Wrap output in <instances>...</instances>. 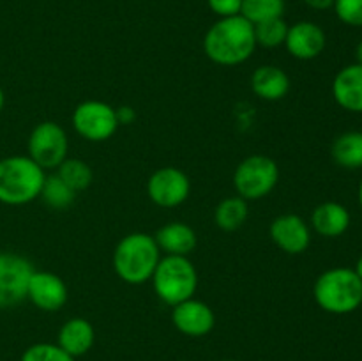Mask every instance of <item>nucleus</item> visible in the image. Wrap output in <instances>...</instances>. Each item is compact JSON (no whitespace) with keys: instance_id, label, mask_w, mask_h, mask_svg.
Masks as SVG:
<instances>
[{"instance_id":"1","label":"nucleus","mask_w":362,"mask_h":361,"mask_svg":"<svg viewBox=\"0 0 362 361\" xmlns=\"http://www.w3.org/2000/svg\"><path fill=\"white\" fill-rule=\"evenodd\" d=\"M257 48L253 23L243 14L219 18L204 38V52L219 66H237L250 59Z\"/></svg>"},{"instance_id":"2","label":"nucleus","mask_w":362,"mask_h":361,"mask_svg":"<svg viewBox=\"0 0 362 361\" xmlns=\"http://www.w3.org/2000/svg\"><path fill=\"white\" fill-rule=\"evenodd\" d=\"M161 250L151 234L133 232L119 241L113 250V269L129 285H141L152 278Z\"/></svg>"},{"instance_id":"3","label":"nucleus","mask_w":362,"mask_h":361,"mask_svg":"<svg viewBox=\"0 0 362 361\" xmlns=\"http://www.w3.org/2000/svg\"><path fill=\"white\" fill-rule=\"evenodd\" d=\"M46 170L28 156H7L0 159V202L25 205L39 198Z\"/></svg>"},{"instance_id":"4","label":"nucleus","mask_w":362,"mask_h":361,"mask_svg":"<svg viewBox=\"0 0 362 361\" xmlns=\"http://www.w3.org/2000/svg\"><path fill=\"white\" fill-rule=\"evenodd\" d=\"M313 297L327 314H352L362 304V280L354 269H327L315 282Z\"/></svg>"},{"instance_id":"5","label":"nucleus","mask_w":362,"mask_h":361,"mask_svg":"<svg viewBox=\"0 0 362 361\" xmlns=\"http://www.w3.org/2000/svg\"><path fill=\"white\" fill-rule=\"evenodd\" d=\"M151 280L159 299L170 306L191 299L198 289L197 268L187 257L177 255L159 258Z\"/></svg>"},{"instance_id":"6","label":"nucleus","mask_w":362,"mask_h":361,"mask_svg":"<svg viewBox=\"0 0 362 361\" xmlns=\"http://www.w3.org/2000/svg\"><path fill=\"white\" fill-rule=\"evenodd\" d=\"M279 180V166L269 156L253 154L239 163L233 173V186L244 200H260L267 197Z\"/></svg>"},{"instance_id":"7","label":"nucleus","mask_w":362,"mask_h":361,"mask_svg":"<svg viewBox=\"0 0 362 361\" xmlns=\"http://www.w3.org/2000/svg\"><path fill=\"white\" fill-rule=\"evenodd\" d=\"M28 158L34 159L42 170L57 168L69 151V140L60 124L53 120L39 122L28 134Z\"/></svg>"},{"instance_id":"8","label":"nucleus","mask_w":362,"mask_h":361,"mask_svg":"<svg viewBox=\"0 0 362 361\" xmlns=\"http://www.w3.org/2000/svg\"><path fill=\"white\" fill-rule=\"evenodd\" d=\"M34 265L14 251H0V310H7L27 299V289Z\"/></svg>"},{"instance_id":"9","label":"nucleus","mask_w":362,"mask_h":361,"mask_svg":"<svg viewBox=\"0 0 362 361\" xmlns=\"http://www.w3.org/2000/svg\"><path fill=\"white\" fill-rule=\"evenodd\" d=\"M73 127L88 142L110 140L119 127L115 108L95 99L80 103L73 112Z\"/></svg>"},{"instance_id":"10","label":"nucleus","mask_w":362,"mask_h":361,"mask_svg":"<svg viewBox=\"0 0 362 361\" xmlns=\"http://www.w3.org/2000/svg\"><path fill=\"white\" fill-rule=\"evenodd\" d=\"M189 193V177L175 166H163L156 170L147 180V195L158 207H177L187 200Z\"/></svg>"},{"instance_id":"11","label":"nucleus","mask_w":362,"mask_h":361,"mask_svg":"<svg viewBox=\"0 0 362 361\" xmlns=\"http://www.w3.org/2000/svg\"><path fill=\"white\" fill-rule=\"evenodd\" d=\"M271 239L279 250L288 255H300L310 248L311 230L299 214H281L272 219L269 227Z\"/></svg>"},{"instance_id":"12","label":"nucleus","mask_w":362,"mask_h":361,"mask_svg":"<svg viewBox=\"0 0 362 361\" xmlns=\"http://www.w3.org/2000/svg\"><path fill=\"white\" fill-rule=\"evenodd\" d=\"M172 308V322L177 331H180L182 335L200 338L214 329L216 315L212 308L204 301L191 297Z\"/></svg>"},{"instance_id":"13","label":"nucleus","mask_w":362,"mask_h":361,"mask_svg":"<svg viewBox=\"0 0 362 361\" xmlns=\"http://www.w3.org/2000/svg\"><path fill=\"white\" fill-rule=\"evenodd\" d=\"M67 285L52 271H34L27 289V299L42 311H59L67 303Z\"/></svg>"},{"instance_id":"14","label":"nucleus","mask_w":362,"mask_h":361,"mask_svg":"<svg viewBox=\"0 0 362 361\" xmlns=\"http://www.w3.org/2000/svg\"><path fill=\"white\" fill-rule=\"evenodd\" d=\"M325 32L313 21H299L288 27L285 46L286 52L299 60H313L325 50Z\"/></svg>"},{"instance_id":"15","label":"nucleus","mask_w":362,"mask_h":361,"mask_svg":"<svg viewBox=\"0 0 362 361\" xmlns=\"http://www.w3.org/2000/svg\"><path fill=\"white\" fill-rule=\"evenodd\" d=\"M332 96L346 112L362 113V64H350L336 74Z\"/></svg>"},{"instance_id":"16","label":"nucleus","mask_w":362,"mask_h":361,"mask_svg":"<svg viewBox=\"0 0 362 361\" xmlns=\"http://www.w3.org/2000/svg\"><path fill=\"white\" fill-rule=\"evenodd\" d=\"M94 326L83 317H73L67 322H64L59 331V338H57V345L62 350H66L74 360L85 356L94 347Z\"/></svg>"},{"instance_id":"17","label":"nucleus","mask_w":362,"mask_h":361,"mask_svg":"<svg viewBox=\"0 0 362 361\" xmlns=\"http://www.w3.org/2000/svg\"><path fill=\"white\" fill-rule=\"evenodd\" d=\"M311 225L318 236L334 239L349 230L350 212L345 205L338 202H324L311 212Z\"/></svg>"},{"instance_id":"18","label":"nucleus","mask_w":362,"mask_h":361,"mask_svg":"<svg viewBox=\"0 0 362 361\" xmlns=\"http://www.w3.org/2000/svg\"><path fill=\"white\" fill-rule=\"evenodd\" d=\"M159 250L166 255H177V257H187L197 248L198 237L191 225L182 222H172L161 227L154 236Z\"/></svg>"},{"instance_id":"19","label":"nucleus","mask_w":362,"mask_h":361,"mask_svg":"<svg viewBox=\"0 0 362 361\" xmlns=\"http://www.w3.org/2000/svg\"><path fill=\"white\" fill-rule=\"evenodd\" d=\"M251 88L265 101H279L290 91V78L281 67L265 64L257 67L251 74Z\"/></svg>"},{"instance_id":"20","label":"nucleus","mask_w":362,"mask_h":361,"mask_svg":"<svg viewBox=\"0 0 362 361\" xmlns=\"http://www.w3.org/2000/svg\"><path fill=\"white\" fill-rule=\"evenodd\" d=\"M332 158L339 166L356 170L362 166V131H349L339 134L332 144Z\"/></svg>"},{"instance_id":"21","label":"nucleus","mask_w":362,"mask_h":361,"mask_svg":"<svg viewBox=\"0 0 362 361\" xmlns=\"http://www.w3.org/2000/svg\"><path fill=\"white\" fill-rule=\"evenodd\" d=\"M247 216H250L247 200L235 195L219 202L214 211V222L225 232H233L246 223Z\"/></svg>"},{"instance_id":"22","label":"nucleus","mask_w":362,"mask_h":361,"mask_svg":"<svg viewBox=\"0 0 362 361\" xmlns=\"http://www.w3.org/2000/svg\"><path fill=\"white\" fill-rule=\"evenodd\" d=\"M39 197L42 198V202H45L49 209L66 211V209H69L71 205H73L74 198H76V191L71 190L57 173H53V176H46Z\"/></svg>"},{"instance_id":"23","label":"nucleus","mask_w":362,"mask_h":361,"mask_svg":"<svg viewBox=\"0 0 362 361\" xmlns=\"http://www.w3.org/2000/svg\"><path fill=\"white\" fill-rule=\"evenodd\" d=\"M57 176L76 193L85 191L92 184L94 172L88 166V163L81 161L76 158H66L59 166H57Z\"/></svg>"},{"instance_id":"24","label":"nucleus","mask_w":362,"mask_h":361,"mask_svg":"<svg viewBox=\"0 0 362 361\" xmlns=\"http://www.w3.org/2000/svg\"><path fill=\"white\" fill-rule=\"evenodd\" d=\"M283 13H285V0H243L240 7V14L253 25L283 18Z\"/></svg>"},{"instance_id":"25","label":"nucleus","mask_w":362,"mask_h":361,"mask_svg":"<svg viewBox=\"0 0 362 361\" xmlns=\"http://www.w3.org/2000/svg\"><path fill=\"white\" fill-rule=\"evenodd\" d=\"M255 28V41L257 46H264V48H278V46L285 45L286 32H288V25L283 18H274V20L262 21V23L253 25Z\"/></svg>"},{"instance_id":"26","label":"nucleus","mask_w":362,"mask_h":361,"mask_svg":"<svg viewBox=\"0 0 362 361\" xmlns=\"http://www.w3.org/2000/svg\"><path fill=\"white\" fill-rule=\"evenodd\" d=\"M20 361H74V357L60 349L57 343L41 342L25 349Z\"/></svg>"},{"instance_id":"27","label":"nucleus","mask_w":362,"mask_h":361,"mask_svg":"<svg viewBox=\"0 0 362 361\" xmlns=\"http://www.w3.org/2000/svg\"><path fill=\"white\" fill-rule=\"evenodd\" d=\"M336 16L350 27H362V0H334Z\"/></svg>"},{"instance_id":"28","label":"nucleus","mask_w":362,"mask_h":361,"mask_svg":"<svg viewBox=\"0 0 362 361\" xmlns=\"http://www.w3.org/2000/svg\"><path fill=\"white\" fill-rule=\"evenodd\" d=\"M207 4L212 13L218 14L219 18L237 16L240 14V7H243V0H207Z\"/></svg>"},{"instance_id":"29","label":"nucleus","mask_w":362,"mask_h":361,"mask_svg":"<svg viewBox=\"0 0 362 361\" xmlns=\"http://www.w3.org/2000/svg\"><path fill=\"white\" fill-rule=\"evenodd\" d=\"M117 120H119V126L124 124V126H129L134 119H136V112H134L131 106H120V108H115Z\"/></svg>"},{"instance_id":"30","label":"nucleus","mask_w":362,"mask_h":361,"mask_svg":"<svg viewBox=\"0 0 362 361\" xmlns=\"http://www.w3.org/2000/svg\"><path fill=\"white\" fill-rule=\"evenodd\" d=\"M306 6H310L311 9H317V11H325L329 7L334 6V0H304Z\"/></svg>"},{"instance_id":"31","label":"nucleus","mask_w":362,"mask_h":361,"mask_svg":"<svg viewBox=\"0 0 362 361\" xmlns=\"http://www.w3.org/2000/svg\"><path fill=\"white\" fill-rule=\"evenodd\" d=\"M356 59H357V64H362V41L357 45V48H356Z\"/></svg>"},{"instance_id":"32","label":"nucleus","mask_w":362,"mask_h":361,"mask_svg":"<svg viewBox=\"0 0 362 361\" xmlns=\"http://www.w3.org/2000/svg\"><path fill=\"white\" fill-rule=\"evenodd\" d=\"M354 271H356V273H357V276H359V278L362 280V255L359 257V260H357L356 269H354Z\"/></svg>"},{"instance_id":"33","label":"nucleus","mask_w":362,"mask_h":361,"mask_svg":"<svg viewBox=\"0 0 362 361\" xmlns=\"http://www.w3.org/2000/svg\"><path fill=\"white\" fill-rule=\"evenodd\" d=\"M4 105H6V96H4L2 87H0V112L4 110Z\"/></svg>"},{"instance_id":"34","label":"nucleus","mask_w":362,"mask_h":361,"mask_svg":"<svg viewBox=\"0 0 362 361\" xmlns=\"http://www.w3.org/2000/svg\"><path fill=\"white\" fill-rule=\"evenodd\" d=\"M359 205H361V211H362V180L359 184Z\"/></svg>"},{"instance_id":"35","label":"nucleus","mask_w":362,"mask_h":361,"mask_svg":"<svg viewBox=\"0 0 362 361\" xmlns=\"http://www.w3.org/2000/svg\"><path fill=\"white\" fill-rule=\"evenodd\" d=\"M225 361H235V360H225Z\"/></svg>"}]
</instances>
